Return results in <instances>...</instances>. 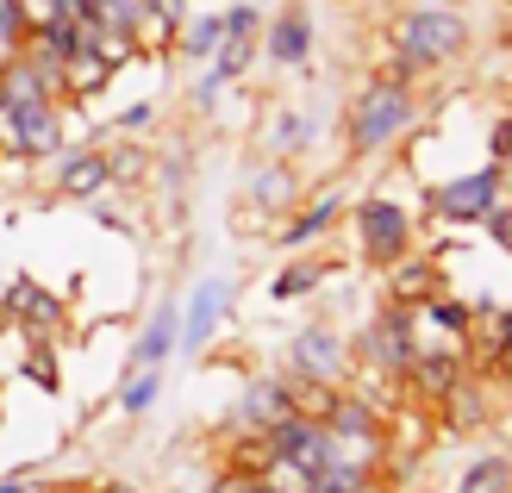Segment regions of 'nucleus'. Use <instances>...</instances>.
I'll use <instances>...</instances> for the list:
<instances>
[{"label":"nucleus","mask_w":512,"mask_h":493,"mask_svg":"<svg viewBox=\"0 0 512 493\" xmlns=\"http://www.w3.org/2000/svg\"><path fill=\"white\" fill-rule=\"evenodd\" d=\"M463 44H469V25L456 19V13L419 7V13H406L394 25V69L413 75V69H431V63H450Z\"/></svg>","instance_id":"obj_1"},{"label":"nucleus","mask_w":512,"mask_h":493,"mask_svg":"<svg viewBox=\"0 0 512 493\" xmlns=\"http://www.w3.org/2000/svg\"><path fill=\"white\" fill-rule=\"evenodd\" d=\"M406 125H413V94H406V82L381 75V82L363 88V100H356V113H350V150L356 157H375V150H388Z\"/></svg>","instance_id":"obj_2"},{"label":"nucleus","mask_w":512,"mask_h":493,"mask_svg":"<svg viewBox=\"0 0 512 493\" xmlns=\"http://www.w3.org/2000/svg\"><path fill=\"white\" fill-rule=\"evenodd\" d=\"M0 144L13 157H57L63 150V107L32 100V107H0Z\"/></svg>","instance_id":"obj_3"},{"label":"nucleus","mask_w":512,"mask_h":493,"mask_svg":"<svg viewBox=\"0 0 512 493\" xmlns=\"http://www.w3.org/2000/svg\"><path fill=\"white\" fill-rule=\"evenodd\" d=\"M356 244H363L369 263H400L406 244H413V219H406L400 200H363L356 206Z\"/></svg>","instance_id":"obj_4"},{"label":"nucleus","mask_w":512,"mask_h":493,"mask_svg":"<svg viewBox=\"0 0 512 493\" xmlns=\"http://www.w3.org/2000/svg\"><path fill=\"white\" fill-rule=\"evenodd\" d=\"M500 206V169H475V175H456L444 181V188H431V213H444L456 225H469V219H488Z\"/></svg>","instance_id":"obj_5"},{"label":"nucleus","mask_w":512,"mask_h":493,"mask_svg":"<svg viewBox=\"0 0 512 493\" xmlns=\"http://www.w3.org/2000/svg\"><path fill=\"white\" fill-rule=\"evenodd\" d=\"M288 375L294 381H325V387H344V375H350V350L338 344L331 331H300L294 337V350H288Z\"/></svg>","instance_id":"obj_6"},{"label":"nucleus","mask_w":512,"mask_h":493,"mask_svg":"<svg viewBox=\"0 0 512 493\" xmlns=\"http://www.w3.org/2000/svg\"><path fill=\"white\" fill-rule=\"evenodd\" d=\"M413 319H406V306H388L369 331H363V362H375L381 375H406V362H413Z\"/></svg>","instance_id":"obj_7"},{"label":"nucleus","mask_w":512,"mask_h":493,"mask_svg":"<svg viewBox=\"0 0 512 493\" xmlns=\"http://www.w3.org/2000/svg\"><path fill=\"white\" fill-rule=\"evenodd\" d=\"M400 381L413 387L419 400L450 406V394L463 387V362H456V350H419L413 362H406V375H400Z\"/></svg>","instance_id":"obj_8"},{"label":"nucleus","mask_w":512,"mask_h":493,"mask_svg":"<svg viewBox=\"0 0 512 493\" xmlns=\"http://www.w3.org/2000/svg\"><path fill=\"white\" fill-rule=\"evenodd\" d=\"M294 412V381L288 375H263V381H250L244 387V400H238V425H250V431H269V425H281Z\"/></svg>","instance_id":"obj_9"},{"label":"nucleus","mask_w":512,"mask_h":493,"mask_svg":"<svg viewBox=\"0 0 512 493\" xmlns=\"http://www.w3.org/2000/svg\"><path fill=\"white\" fill-rule=\"evenodd\" d=\"M107 181H113V157H100L94 144L57 157V194H69V200H88V194L107 188Z\"/></svg>","instance_id":"obj_10"},{"label":"nucleus","mask_w":512,"mask_h":493,"mask_svg":"<svg viewBox=\"0 0 512 493\" xmlns=\"http://www.w3.org/2000/svg\"><path fill=\"white\" fill-rule=\"evenodd\" d=\"M7 319H19L32 337H50V331L63 325V300H57V294H44L38 281H25V275H19L13 288H7Z\"/></svg>","instance_id":"obj_11"},{"label":"nucleus","mask_w":512,"mask_h":493,"mask_svg":"<svg viewBox=\"0 0 512 493\" xmlns=\"http://www.w3.org/2000/svg\"><path fill=\"white\" fill-rule=\"evenodd\" d=\"M225 300H232V294H225V281H200V288L188 294L182 344H175V350H200V344H207V337L219 331V319H225Z\"/></svg>","instance_id":"obj_12"},{"label":"nucleus","mask_w":512,"mask_h":493,"mask_svg":"<svg viewBox=\"0 0 512 493\" xmlns=\"http://www.w3.org/2000/svg\"><path fill=\"white\" fill-rule=\"evenodd\" d=\"M263 50H269L275 63H288V69L313 57V19H306V7H300V0H294V7H281V13H275V25H269Z\"/></svg>","instance_id":"obj_13"},{"label":"nucleus","mask_w":512,"mask_h":493,"mask_svg":"<svg viewBox=\"0 0 512 493\" xmlns=\"http://www.w3.org/2000/svg\"><path fill=\"white\" fill-rule=\"evenodd\" d=\"M175 344H182V313H175V306H157L144 337H138V350H132V369H163Z\"/></svg>","instance_id":"obj_14"},{"label":"nucleus","mask_w":512,"mask_h":493,"mask_svg":"<svg viewBox=\"0 0 512 493\" xmlns=\"http://www.w3.org/2000/svg\"><path fill=\"white\" fill-rule=\"evenodd\" d=\"M113 82V63L100 57V50H75V57L63 63V100H88Z\"/></svg>","instance_id":"obj_15"},{"label":"nucleus","mask_w":512,"mask_h":493,"mask_svg":"<svg viewBox=\"0 0 512 493\" xmlns=\"http://www.w3.org/2000/svg\"><path fill=\"white\" fill-rule=\"evenodd\" d=\"M331 219H338V194H325V200H313V206H306V213H294V219H288V231H281V244H288V250L313 244V238H319V231H325Z\"/></svg>","instance_id":"obj_16"},{"label":"nucleus","mask_w":512,"mask_h":493,"mask_svg":"<svg viewBox=\"0 0 512 493\" xmlns=\"http://www.w3.org/2000/svg\"><path fill=\"white\" fill-rule=\"evenodd\" d=\"M94 19H100V25H113V32H125L132 44L150 32V13H144V0H94Z\"/></svg>","instance_id":"obj_17"},{"label":"nucleus","mask_w":512,"mask_h":493,"mask_svg":"<svg viewBox=\"0 0 512 493\" xmlns=\"http://www.w3.org/2000/svg\"><path fill=\"white\" fill-rule=\"evenodd\" d=\"M512 487V462L506 456H481V462H469V475L456 481V493H506Z\"/></svg>","instance_id":"obj_18"},{"label":"nucleus","mask_w":512,"mask_h":493,"mask_svg":"<svg viewBox=\"0 0 512 493\" xmlns=\"http://www.w3.org/2000/svg\"><path fill=\"white\" fill-rule=\"evenodd\" d=\"M25 38H32V19H25L19 0H0V69L13 57H25Z\"/></svg>","instance_id":"obj_19"},{"label":"nucleus","mask_w":512,"mask_h":493,"mask_svg":"<svg viewBox=\"0 0 512 493\" xmlns=\"http://www.w3.org/2000/svg\"><path fill=\"white\" fill-rule=\"evenodd\" d=\"M157 394H163V369H132L125 387H119V412H132V419H138V412L157 406Z\"/></svg>","instance_id":"obj_20"},{"label":"nucleus","mask_w":512,"mask_h":493,"mask_svg":"<svg viewBox=\"0 0 512 493\" xmlns=\"http://www.w3.org/2000/svg\"><path fill=\"white\" fill-rule=\"evenodd\" d=\"M219 44H225V13H200V19L188 25V44H182V50H188L194 63H213Z\"/></svg>","instance_id":"obj_21"},{"label":"nucleus","mask_w":512,"mask_h":493,"mask_svg":"<svg viewBox=\"0 0 512 493\" xmlns=\"http://www.w3.org/2000/svg\"><path fill=\"white\" fill-rule=\"evenodd\" d=\"M394 269V306H419L425 300V288H431V263H388Z\"/></svg>","instance_id":"obj_22"},{"label":"nucleus","mask_w":512,"mask_h":493,"mask_svg":"<svg viewBox=\"0 0 512 493\" xmlns=\"http://www.w3.org/2000/svg\"><path fill=\"white\" fill-rule=\"evenodd\" d=\"M319 281H325V263H288V269L275 275L269 294H275V300H300V294H313Z\"/></svg>","instance_id":"obj_23"},{"label":"nucleus","mask_w":512,"mask_h":493,"mask_svg":"<svg viewBox=\"0 0 512 493\" xmlns=\"http://www.w3.org/2000/svg\"><path fill=\"white\" fill-rule=\"evenodd\" d=\"M256 206H269V213L275 206H294V175L288 169H263L256 175Z\"/></svg>","instance_id":"obj_24"},{"label":"nucleus","mask_w":512,"mask_h":493,"mask_svg":"<svg viewBox=\"0 0 512 493\" xmlns=\"http://www.w3.org/2000/svg\"><path fill=\"white\" fill-rule=\"evenodd\" d=\"M25 375H32V381L44 387V394H57V387H63V375H57V356H50V344H44V337H32V356H25Z\"/></svg>","instance_id":"obj_25"},{"label":"nucleus","mask_w":512,"mask_h":493,"mask_svg":"<svg viewBox=\"0 0 512 493\" xmlns=\"http://www.w3.org/2000/svg\"><path fill=\"white\" fill-rule=\"evenodd\" d=\"M425 319H438L450 337H463V331H469V306H456V300H425Z\"/></svg>","instance_id":"obj_26"},{"label":"nucleus","mask_w":512,"mask_h":493,"mask_svg":"<svg viewBox=\"0 0 512 493\" xmlns=\"http://www.w3.org/2000/svg\"><path fill=\"white\" fill-rule=\"evenodd\" d=\"M481 225H488V238H494V244H506V250H512V200H500Z\"/></svg>","instance_id":"obj_27"},{"label":"nucleus","mask_w":512,"mask_h":493,"mask_svg":"<svg viewBox=\"0 0 512 493\" xmlns=\"http://www.w3.org/2000/svg\"><path fill=\"white\" fill-rule=\"evenodd\" d=\"M300 144H306V119H294V113H288V119L275 125V150H300Z\"/></svg>","instance_id":"obj_28"},{"label":"nucleus","mask_w":512,"mask_h":493,"mask_svg":"<svg viewBox=\"0 0 512 493\" xmlns=\"http://www.w3.org/2000/svg\"><path fill=\"white\" fill-rule=\"evenodd\" d=\"M488 150H494V163H512V119L494 125V144H488Z\"/></svg>","instance_id":"obj_29"},{"label":"nucleus","mask_w":512,"mask_h":493,"mask_svg":"<svg viewBox=\"0 0 512 493\" xmlns=\"http://www.w3.org/2000/svg\"><path fill=\"white\" fill-rule=\"evenodd\" d=\"M225 32H256V7H232L225 13Z\"/></svg>","instance_id":"obj_30"},{"label":"nucleus","mask_w":512,"mask_h":493,"mask_svg":"<svg viewBox=\"0 0 512 493\" xmlns=\"http://www.w3.org/2000/svg\"><path fill=\"white\" fill-rule=\"evenodd\" d=\"M119 125H125V132H138V125H150V107H125Z\"/></svg>","instance_id":"obj_31"},{"label":"nucleus","mask_w":512,"mask_h":493,"mask_svg":"<svg viewBox=\"0 0 512 493\" xmlns=\"http://www.w3.org/2000/svg\"><path fill=\"white\" fill-rule=\"evenodd\" d=\"M494 350H500V356L512 350V306H506V313H500V337H494Z\"/></svg>","instance_id":"obj_32"},{"label":"nucleus","mask_w":512,"mask_h":493,"mask_svg":"<svg viewBox=\"0 0 512 493\" xmlns=\"http://www.w3.org/2000/svg\"><path fill=\"white\" fill-rule=\"evenodd\" d=\"M25 487V475H7V481H0V493H19Z\"/></svg>","instance_id":"obj_33"},{"label":"nucleus","mask_w":512,"mask_h":493,"mask_svg":"<svg viewBox=\"0 0 512 493\" xmlns=\"http://www.w3.org/2000/svg\"><path fill=\"white\" fill-rule=\"evenodd\" d=\"M94 493H132V487H125V481H113V487H94Z\"/></svg>","instance_id":"obj_34"},{"label":"nucleus","mask_w":512,"mask_h":493,"mask_svg":"<svg viewBox=\"0 0 512 493\" xmlns=\"http://www.w3.org/2000/svg\"><path fill=\"white\" fill-rule=\"evenodd\" d=\"M0 325H7V300H0Z\"/></svg>","instance_id":"obj_35"},{"label":"nucleus","mask_w":512,"mask_h":493,"mask_svg":"<svg viewBox=\"0 0 512 493\" xmlns=\"http://www.w3.org/2000/svg\"><path fill=\"white\" fill-rule=\"evenodd\" d=\"M500 362H506V369H512V350H506V356H500Z\"/></svg>","instance_id":"obj_36"},{"label":"nucleus","mask_w":512,"mask_h":493,"mask_svg":"<svg viewBox=\"0 0 512 493\" xmlns=\"http://www.w3.org/2000/svg\"><path fill=\"white\" fill-rule=\"evenodd\" d=\"M69 493H94V487H69Z\"/></svg>","instance_id":"obj_37"},{"label":"nucleus","mask_w":512,"mask_h":493,"mask_svg":"<svg viewBox=\"0 0 512 493\" xmlns=\"http://www.w3.org/2000/svg\"><path fill=\"white\" fill-rule=\"evenodd\" d=\"M0 419H7V406H0Z\"/></svg>","instance_id":"obj_38"}]
</instances>
